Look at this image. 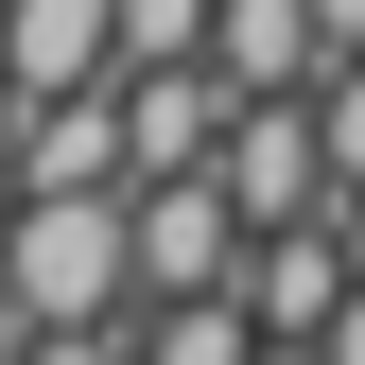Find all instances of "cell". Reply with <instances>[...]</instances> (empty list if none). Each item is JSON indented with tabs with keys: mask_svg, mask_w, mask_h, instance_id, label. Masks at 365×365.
Segmentation results:
<instances>
[{
	"mask_svg": "<svg viewBox=\"0 0 365 365\" xmlns=\"http://www.w3.org/2000/svg\"><path fill=\"white\" fill-rule=\"evenodd\" d=\"M105 174H140L122 70H105V87H53V105H35V192H105Z\"/></svg>",
	"mask_w": 365,
	"mask_h": 365,
	"instance_id": "6",
	"label": "cell"
},
{
	"mask_svg": "<svg viewBox=\"0 0 365 365\" xmlns=\"http://www.w3.org/2000/svg\"><path fill=\"white\" fill-rule=\"evenodd\" d=\"M209 18H226V0H122V70H157V53H209Z\"/></svg>",
	"mask_w": 365,
	"mask_h": 365,
	"instance_id": "8",
	"label": "cell"
},
{
	"mask_svg": "<svg viewBox=\"0 0 365 365\" xmlns=\"http://www.w3.org/2000/svg\"><path fill=\"white\" fill-rule=\"evenodd\" d=\"M209 70L244 87V105H261V87H331V18H313V0H226V18H209Z\"/></svg>",
	"mask_w": 365,
	"mask_h": 365,
	"instance_id": "5",
	"label": "cell"
},
{
	"mask_svg": "<svg viewBox=\"0 0 365 365\" xmlns=\"http://www.w3.org/2000/svg\"><path fill=\"white\" fill-rule=\"evenodd\" d=\"M0 70L53 105V87H105L122 70V0H0Z\"/></svg>",
	"mask_w": 365,
	"mask_h": 365,
	"instance_id": "4",
	"label": "cell"
},
{
	"mask_svg": "<svg viewBox=\"0 0 365 365\" xmlns=\"http://www.w3.org/2000/svg\"><path fill=\"white\" fill-rule=\"evenodd\" d=\"M0 261H18L35 331H122V313H140V174H105V192H18Z\"/></svg>",
	"mask_w": 365,
	"mask_h": 365,
	"instance_id": "1",
	"label": "cell"
},
{
	"mask_svg": "<svg viewBox=\"0 0 365 365\" xmlns=\"http://www.w3.org/2000/svg\"><path fill=\"white\" fill-rule=\"evenodd\" d=\"M313 348H331V365H365V296H348V313H331V331H313Z\"/></svg>",
	"mask_w": 365,
	"mask_h": 365,
	"instance_id": "9",
	"label": "cell"
},
{
	"mask_svg": "<svg viewBox=\"0 0 365 365\" xmlns=\"http://www.w3.org/2000/svg\"><path fill=\"white\" fill-rule=\"evenodd\" d=\"M261 365H331V348H296V331H261Z\"/></svg>",
	"mask_w": 365,
	"mask_h": 365,
	"instance_id": "11",
	"label": "cell"
},
{
	"mask_svg": "<svg viewBox=\"0 0 365 365\" xmlns=\"http://www.w3.org/2000/svg\"><path fill=\"white\" fill-rule=\"evenodd\" d=\"M122 348H140V365H261V313H244V279H226V296H140Z\"/></svg>",
	"mask_w": 365,
	"mask_h": 365,
	"instance_id": "7",
	"label": "cell"
},
{
	"mask_svg": "<svg viewBox=\"0 0 365 365\" xmlns=\"http://www.w3.org/2000/svg\"><path fill=\"white\" fill-rule=\"evenodd\" d=\"M244 244H261V209L226 192V157L140 174V296H226V279H244Z\"/></svg>",
	"mask_w": 365,
	"mask_h": 365,
	"instance_id": "2",
	"label": "cell"
},
{
	"mask_svg": "<svg viewBox=\"0 0 365 365\" xmlns=\"http://www.w3.org/2000/svg\"><path fill=\"white\" fill-rule=\"evenodd\" d=\"M365 296V261H348V209H296V226H261V244H244V313H261V331H331V313Z\"/></svg>",
	"mask_w": 365,
	"mask_h": 365,
	"instance_id": "3",
	"label": "cell"
},
{
	"mask_svg": "<svg viewBox=\"0 0 365 365\" xmlns=\"http://www.w3.org/2000/svg\"><path fill=\"white\" fill-rule=\"evenodd\" d=\"M313 18H331V53H365V0H313Z\"/></svg>",
	"mask_w": 365,
	"mask_h": 365,
	"instance_id": "10",
	"label": "cell"
}]
</instances>
